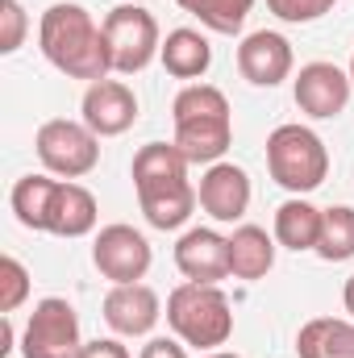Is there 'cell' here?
<instances>
[{"mask_svg": "<svg viewBox=\"0 0 354 358\" xmlns=\"http://www.w3.org/2000/svg\"><path fill=\"white\" fill-rule=\"evenodd\" d=\"M38 50L67 80L100 84V80L113 76L104 29L96 25V17H92L88 8L76 4V0H59V4H50L42 13V21H38Z\"/></svg>", "mask_w": 354, "mask_h": 358, "instance_id": "obj_1", "label": "cell"}, {"mask_svg": "<svg viewBox=\"0 0 354 358\" xmlns=\"http://www.w3.org/2000/svg\"><path fill=\"white\" fill-rule=\"evenodd\" d=\"M187 159L176 142H146L134 155V192H138V208L146 217V225L155 229H183L192 208L200 204L192 179H187Z\"/></svg>", "mask_w": 354, "mask_h": 358, "instance_id": "obj_2", "label": "cell"}, {"mask_svg": "<svg viewBox=\"0 0 354 358\" xmlns=\"http://www.w3.org/2000/svg\"><path fill=\"white\" fill-rule=\"evenodd\" d=\"M171 121H176V142L183 150L187 163L213 167L225 159L229 142H234V113L225 92L213 84H187L179 88V96L171 100Z\"/></svg>", "mask_w": 354, "mask_h": 358, "instance_id": "obj_3", "label": "cell"}, {"mask_svg": "<svg viewBox=\"0 0 354 358\" xmlns=\"http://www.w3.org/2000/svg\"><path fill=\"white\" fill-rule=\"evenodd\" d=\"M167 325L183 346L217 350L234 338V304L217 283H192L183 279L167 296Z\"/></svg>", "mask_w": 354, "mask_h": 358, "instance_id": "obj_4", "label": "cell"}, {"mask_svg": "<svg viewBox=\"0 0 354 358\" xmlns=\"http://www.w3.org/2000/svg\"><path fill=\"white\" fill-rule=\"evenodd\" d=\"M267 171L283 192L309 196L330 176V150L317 129L288 121V125H275L267 138Z\"/></svg>", "mask_w": 354, "mask_h": 358, "instance_id": "obj_5", "label": "cell"}, {"mask_svg": "<svg viewBox=\"0 0 354 358\" xmlns=\"http://www.w3.org/2000/svg\"><path fill=\"white\" fill-rule=\"evenodd\" d=\"M100 29H104V46H108L113 76H138L163 50L159 21L142 4H117V8H108V17L100 21Z\"/></svg>", "mask_w": 354, "mask_h": 358, "instance_id": "obj_6", "label": "cell"}, {"mask_svg": "<svg viewBox=\"0 0 354 358\" xmlns=\"http://www.w3.org/2000/svg\"><path fill=\"white\" fill-rule=\"evenodd\" d=\"M34 150H38L46 176L55 179H84L100 163V138L84 121H67V117L42 121V129L34 138Z\"/></svg>", "mask_w": 354, "mask_h": 358, "instance_id": "obj_7", "label": "cell"}, {"mask_svg": "<svg viewBox=\"0 0 354 358\" xmlns=\"http://www.w3.org/2000/svg\"><path fill=\"white\" fill-rule=\"evenodd\" d=\"M21 358H80L84 334H80V313L63 296H46L34 304L25 329H21Z\"/></svg>", "mask_w": 354, "mask_h": 358, "instance_id": "obj_8", "label": "cell"}, {"mask_svg": "<svg viewBox=\"0 0 354 358\" xmlns=\"http://www.w3.org/2000/svg\"><path fill=\"white\" fill-rule=\"evenodd\" d=\"M92 263L108 283H142L146 271L155 263L150 242L134 229V225H104L92 242Z\"/></svg>", "mask_w": 354, "mask_h": 358, "instance_id": "obj_9", "label": "cell"}, {"mask_svg": "<svg viewBox=\"0 0 354 358\" xmlns=\"http://www.w3.org/2000/svg\"><path fill=\"white\" fill-rule=\"evenodd\" d=\"M292 96H296V108L304 117L330 121V117L346 113V104H351V71H342L338 63H304L292 80Z\"/></svg>", "mask_w": 354, "mask_h": 358, "instance_id": "obj_10", "label": "cell"}, {"mask_svg": "<svg viewBox=\"0 0 354 358\" xmlns=\"http://www.w3.org/2000/svg\"><path fill=\"white\" fill-rule=\"evenodd\" d=\"M163 317V300L150 283H113L104 296V325L117 338H150Z\"/></svg>", "mask_w": 354, "mask_h": 358, "instance_id": "obj_11", "label": "cell"}, {"mask_svg": "<svg viewBox=\"0 0 354 358\" xmlns=\"http://www.w3.org/2000/svg\"><path fill=\"white\" fill-rule=\"evenodd\" d=\"M292 67H296L292 42L283 34H275V29H255L238 46V71L255 88H279L292 76Z\"/></svg>", "mask_w": 354, "mask_h": 358, "instance_id": "obj_12", "label": "cell"}, {"mask_svg": "<svg viewBox=\"0 0 354 358\" xmlns=\"http://www.w3.org/2000/svg\"><path fill=\"white\" fill-rule=\"evenodd\" d=\"M84 125H88L96 138H121L125 129H134L138 121V96L125 80H100V84H88L84 92Z\"/></svg>", "mask_w": 354, "mask_h": 358, "instance_id": "obj_13", "label": "cell"}, {"mask_svg": "<svg viewBox=\"0 0 354 358\" xmlns=\"http://www.w3.org/2000/svg\"><path fill=\"white\" fill-rule=\"evenodd\" d=\"M196 196H200V208L213 217V221H221V225H234V221H242L246 217V208H250V176L238 167V163H213V167H204V176L196 183Z\"/></svg>", "mask_w": 354, "mask_h": 358, "instance_id": "obj_14", "label": "cell"}, {"mask_svg": "<svg viewBox=\"0 0 354 358\" xmlns=\"http://www.w3.org/2000/svg\"><path fill=\"white\" fill-rule=\"evenodd\" d=\"M176 267L192 283H221V279H229V238H221L208 225L187 229L176 242Z\"/></svg>", "mask_w": 354, "mask_h": 358, "instance_id": "obj_15", "label": "cell"}, {"mask_svg": "<svg viewBox=\"0 0 354 358\" xmlns=\"http://www.w3.org/2000/svg\"><path fill=\"white\" fill-rule=\"evenodd\" d=\"M96 217H100V204L84 183L76 179H59L55 187V200H50V217H46V234L55 238H88L96 229Z\"/></svg>", "mask_w": 354, "mask_h": 358, "instance_id": "obj_16", "label": "cell"}, {"mask_svg": "<svg viewBox=\"0 0 354 358\" xmlns=\"http://www.w3.org/2000/svg\"><path fill=\"white\" fill-rule=\"evenodd\" d=\"M321 225H325V208H317L313 200H304V196H292V200H283L279 208H275V242L283 246V250H317V242H321Z\"/></svg>", "mask_w": 354, "mask_h": 358, "instance_id": "obj_17", "label": "cell"}, {"mask_svg": "<svg viewBox=\"0 0 354 358\" xmlns=\"http://www.w3.org/2000/svg\"><path fill=\"white\" fill-rule=\"evenodd\" d=\"M159 63L167 76L187 80V84H200L213 67V46L200 29H171L163 38V50H159Z\"/></svg>", "mask_w": 354, "mask_h": 358, "instance_id": "obj_18", "label": "cell"}, {"mask_svg": "<svg viewBox=\"0 0 354 358\" xmlns=\"http://www.w3.org/2000/svg\"><path fill=\"white\" fill-rule=\"evenodd\" d=\"M275 234H267L263 225H238L234 234H229V275L234 279H246V283H255V279H263L271 275L275 267Z\"/></svg>", "mask_w": 354, "mask_h": 358, "instance_id": "obj_19", "label": "cell"}, {"mask_svg": "<svg viewBox=\"0 0 354 358\" xmlns=\"http://www.w3.org/2000/svg\"><path fill=\"white\" fill-rule=\"evenodd\" d=\"M300 358H354V321L342 317H313L296 334Z\"/></svg>", "mask_w": 354, "mask_h": 358, "instance_id": "obj_20", "label": "cell"}, {"mask_svg": "<svg viewBox=\"0 0 354 358\" xmlns=\"http://www.w3.org/2000/svg\"><path fill=\"white\" fill-rule=\"evenodd\" d=\"M55 176H21L8 192V204L17 213V221L34 234H46V217H50V200H55Z\"/></svg>", "mask_w": 354, "mask_h": 358, "instance_id": "obj_21", "label": "cell"}, {"mask_svg": "<svg viewBox=\"0 0 354 358\" xmlns=\"http://www.w3.org/2000/svg\"><path fill=\"white\" fill-rule=\"evenodd\" d=\"M183 13H192L213 34H242L255 0H176Z\"/></svg>", "mask_w": 354, "mask_h": 358, "instance_id": "obj_22", "label": "cell"}, {"mask_svg": "<svg viewBox=\"0 0 354 358\" xmlns=\"http://www.w3.org/2000/svg\"><path fill=\"white\" fill-rule=\"evenodd\" d=\"M325 263H346L354 259V208L351 204H334L325 208V225H321V242L313 250Z\"/></svg>", "mask_w": 354, "mask_h": 358, "instance_id": "obj_23", "label": "cell"}, {"mask_svg": "<svg viewBox=\"0 0 354 358\" xmlns=\"http://www.w3.org/2000/svg\"><path fill=\"white\" fill-rule=\"evenodd\" d=\"M25 300H29V271H25L21 259L4 255V259H0V313L13 317Z\"/></svg>", "mask_w": 354, "mask_h": 358, "instance_id": "obj_24", "label": "cell"}, {"mask_svg": "<svg viewBox=\"0 0 354 358\" xmlns=\"http://www.w3.org/2000/svg\"><path fill=\"white\" fill-rule=\"evenodd\" d=\"M338 0H267V8L288 21V25H309V21H321L325 13H334Z\"/></svg>", "mask_w": 354, "mask_h": 358, "instance_id": "obj_25", "label": "cell"}, {"mask_svg": "<svg viewBox=\"0 0 354 358\" xmlns=\"http://www.w3.org/2000/svg\"><path fill=\"white\" fill-rule=\"evenodd\" d=\"M0 55H17L25 46V29H29V17L21 8V0H0Z\"/></svg>", "mask_w": 354, "mask_h": 358, "instance_id": "obj_26", "label": "cell"}, {"mask_svg": "<svg viewBox=\"0 0 354 358\" xmlns=\"http://www.w3.org/2000/svg\"><path fill=\"white\" fill-rule=\"evenodd\" d=\"M138 358H187V350H183L179 338H150Z\"/></svg>", "mask_w": 354, "mask_h": 358, "instance_id": "obj_27", "label": "cell"}, {"mask_svg": "<svg viewBox=\"0 0 354 358\" xmlns=\"http://www.w3.org/2000/svg\"><path fill=\"white\" fill-rule=\"evenodd\" d=\"M80 358H129V350L117 338H96V342H84Z\"/></svg>", "mask_w": 354, "mask_h": 358, "instance_id": "obj_28", "label": "cell"}, {"mask_svg": "<svg viewBox=\"0 0 354 358\" xmlns=\"http://www.w3.org/2000/svg\"><path fill=\"white\" fill-rule=\"evenodd\" d=\"M342 304H346V313L354 317V275L346 279V287H342Z\"/></svg>", "mask_w": 354, "mask_h": 358, "instance_id": "obj_29", "label": "cell"}, {"mask_svg": "<svg viewBox=\"0 0 354 358\" xmlns=\"http://www.w3.org/2000/svg\"><path fill=\"white\" fill-rule=\"evenodd\" d=\"M204 358H242V355H234V350H208Z\"/></svg>", "mask_w": 354, "mask_h": 358, "instance_id": "obj_30", "label": "cell"}, {"mask_svg": "<svg viewBox=\"0 0 354 358\" xmlns=\"http://www.w3.org/2000/svg\"><path fill=\"white\" fill-rule=\"evenodd\" d=\"M351 84H354V55H351Z\"/></svg>", "mask_w": 354, "mask_h": 358, "instance_id": "obj_31", "label": "cell"}]
</instances>
